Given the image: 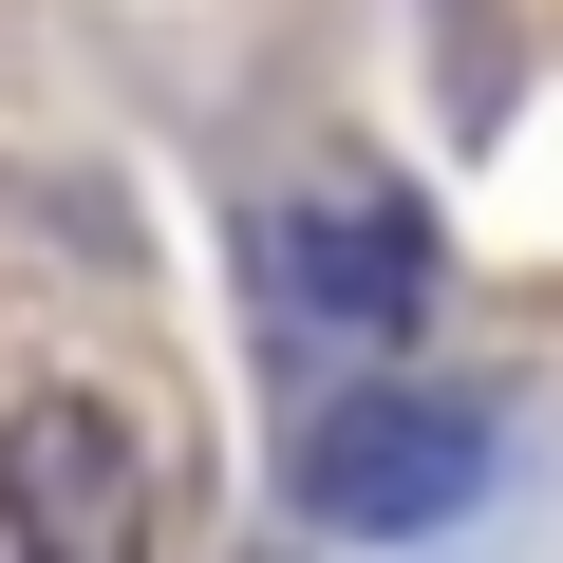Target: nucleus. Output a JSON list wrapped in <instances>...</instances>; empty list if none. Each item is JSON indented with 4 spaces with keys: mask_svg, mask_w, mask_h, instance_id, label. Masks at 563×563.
<instances>
[{
    "mask_svg": "<svg viewBox=\"0 0 563 563\" xmlns=\"http://www.w3.org/2000/svg\"><path fill=\"white\" fill-rule=\"evenodd\" d=\"M282 507L339 526V544H413L488 507V413L470 395H320L301 451H282Z\"/></svg>",
    "mask_w": 563,
    "mask_h": 563,
    "instance_id": "obj_1",
    "label": "nucleus"
},
{
    "mask_svg": "<svg viewBox=\"0 0 563 563\" xmlns=\"http://www.w3.org/2000/svg\"><path fill=\"white\" fill-rule=\"evenodd\" d=\"M413 301H432V225H413V207H376V188H339V207H263V320L301 339V357H339V339H413Z\"/></svg>",
    "mask_w": 563,
    "mask_h": 563,
    "instance_id": "obj_2",
    "label": "nucleus"
},
{
    "mask_svg": "<svg viewBox=\"0 0 563 563\" xmlns=\"http://www.w3.org/2000/svg\"><path fill=\"white\" fill-rule=\"evenodd\" d=\"M0 526L38 563H132L151 544V451L113 395H20L0 413Z\"/></svg>",
    "mask_w": 563,
    "mask_h": 563,
    "instance_id": "obj_3",
    "label": "nucleus"
}]
</instances>
